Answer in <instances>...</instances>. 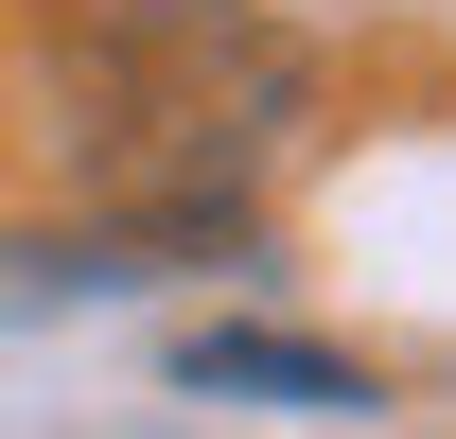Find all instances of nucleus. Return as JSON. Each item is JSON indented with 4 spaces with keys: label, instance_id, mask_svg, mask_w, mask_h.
Returning a JSON list of instances; mask_svg holds the SVG:
<instances>
[{
    "label": "nucleus",
    "instance_id": "f257e3e1",
    "mask_svg": "<svg viewBox=\"0 0 456 439\" xmlns=\"http://www.w3.org/2000/svg\"><path fill=\"white\" fill-rule=\"evenodd\" d=\"M193 386H281V404H369L351 352H298V334H193Z\"/></svg>",
    "mask_w": 456,
    "mask_h": 439
}]
</instances>
